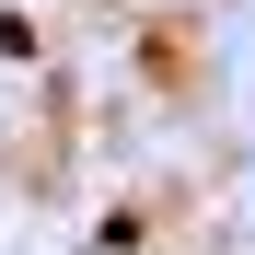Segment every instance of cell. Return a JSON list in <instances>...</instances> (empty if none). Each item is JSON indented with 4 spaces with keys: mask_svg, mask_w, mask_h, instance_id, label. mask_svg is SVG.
Here are the masks:
<instances>
[{
    "mask_svg": "<svg viewBox=\"0 0 255 255\" xmlns=\"http://www.w3.org/2000/svg\"><path fill=\"white\" fill-rule=\"evenodd\" d=\"M186 70H197V58H186V35H174V23H151V81H186Z\"/></svg>",
    "mask_w": 255,
    "mask_h": 255,
    "instance_id": "cell-1",
    "label": "cell"
}]
</instances>
